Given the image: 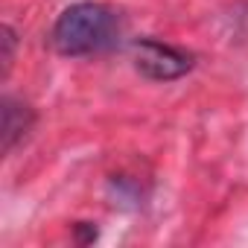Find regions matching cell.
<instances>
[{
	"instance_id": "obj_3",
	"label": "cell",
	"mask_w": 248,
	"mask_h": 248,
	"mask_svg": "<svg viewBox=\"0 0 248 248\" xmlns=\"http://www.w3.org/2000/svg\"><path fill=\"white\" fill-rule=\"evenodd\" d=\"M32 126V111L24 105V102H15L12 96L3 99V126H0V132H3V152H9Z\"/></svg>"
},
{
	"instance_id": "obj_2",
	"label": "cell",
	"mask_w": 248,
	"mask_h": 248,
	"mask_svg": "<svg viewBox=\"0 0 248 248\" xmlns=\"http://www.w3.org/2000/svg\"><path fill=\"white\" fill-rule=\"evenodd\" d=\"M193 64H196V56L181 47H172V44H164L155 38L135 41V67L152 82H172V79L190 73Z\"/></svg>"
},
{
	"instance_id": "obj_1",
	"label": "cell",
	"mask_w": 248,
	"mask_h": 248,
	"mask_svg": "<svg viewBox=\"0 0 248 248\" xmlns=\"http://www.w3.org/2000/svg\"><path fill=\"white\" fill-rule=\"evenodd\" d=\"M120 35H123L120 12H114L105 3H73L59 15L50 41L56 53L79 59L111 50L120 41Z\"/></svg>"
}]
</instances>
